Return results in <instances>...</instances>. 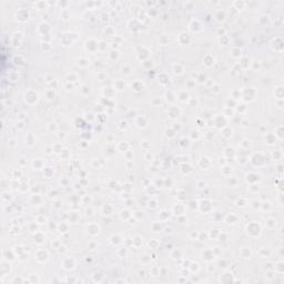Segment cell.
<instances>
[{
  "mask_svg": "<svg viewBox=\"0 0 284 284\" xmlns=\"http://www.w3.org/2000/svg\"><path fill=\"white\" fill-rule=\"evenodd\" d=\"M274 137L276 138L277 140H282V139H283V126H279V127H276Z\"/></svg>",
  "mask_w": 284,
  "mask_h": 284,
  "instance_id": "cell-3",
  "label": "cell"
},
{
  "mask_svg": "<svg viewBox=\"0 0 284 284\" xmlns=\"http://www.w3.org/2000/svg\"><path fill=\"white\" fill-rule=\"evenodd\" d=\"M274 156H275V160H276V161L281 160V159H282V152H281L280 150H276L275 153H274Z\"/></svg>",
  "mask_w": 284,
  "mask_h": 284,
  "instance_id": "cell-5",
  "label": "cell"
},
{
  "mask_svg": "<svg viewBox=\"0 0 284 284\" xmlns=\"http://www.w3.org/2000/svg\"><path fill=\"white\" fill-rule=\"evenodd\" d=\"M275 98H276L277 100H283V87L282 85H279V87H276L275 88Z\"/></svg>",
  "mask_w": 284,
  "mask_h": 284,
  "instance_id": "cell-2",
  "label": "cell"
},
{
  "mask_svg": "<svg viewBox=\"0 0 284 284\" xmlns=\"http://www.w3.org/2000/svg\"><path fill=\"white\" fill-rule=\"evenodd\" d=\"M273 42H275V48H274L275 51L282 52V50H283V40L281 38H275V40Z\"/></svg>",
  "mask_w": 284,
  "mask_h": 284,
  "instance_id": "cell-1",
  "label": "cell"
},
{
  "mask_svg": "<svg viewBox=\"0 0 284 284\" xmlns=\"http://www.w3.org/2000/svg\"><path fill=\"white\" fill-rule=\"evenodd\" d=\"M275 273H277V274H283L284 273V263L282 261L275 263Z\"/></svg>",
  "mask_w": 284,
  "mask_h": 284,
  "instance_id": "cell-4",
  "label": "cell"
}]
</instances>
